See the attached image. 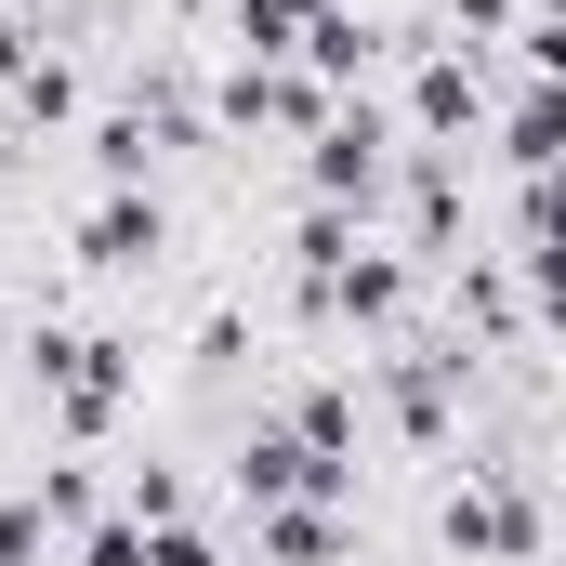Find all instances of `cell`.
Segmentation results:
<instances>
[{
    "label": "cell",
    "instance_id": "6da1fadb",
    "mask_svg": "<svg viewBox=\"0 0 566 566\" xmlns=\"http://www.w3.org/2000/svg\"><path fill=\"white\" fill-rule=\"evenodd\" d=\"M514 277H527V316L566 329V238H527V251H514Z\"/></svg>",
    "mask_w": 566,
    "mask_h": 566
}]
</instances>
